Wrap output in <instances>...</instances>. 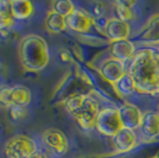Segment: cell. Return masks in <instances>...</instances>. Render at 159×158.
<instances>
[{"mask_svg": "<svg viewBox=\"0 0 159 158\" xmlns=\"http://www.w3.org/2000/svg\"><path fill=\"white\" fill-rule=\"evenodd\" d=\"M0 76L1 77H7L8 76V67L4 62H0Z\"/></svg>", "mask_w": 159, "mask_h": 158, "instance_id": "obj_27", "label": "cell"}, {"mask_svg": "<svg viewBox=\"0 0 159 158\" xmlns=\"http://www.w3.org/2000/svg\"><path fill=\"white\" fill-rule=\"evenodd\" d=\"M75 5L70 0H55L51 2V11L61 14L63 17H68L75 11Z\"/></svg>", "mask_w": 159, "mask_h": 158, "instance_id": "obj_20", "label": "cell"}, {"mask_svg": "<svg viewBox=\"0 0 159 158\" xmlns=\"http://www.w3.org/2000/svg\"><path fill=\"white\" fill-rule=\"evenodd\" d=\"M108 53L112 58H115L126 63L127 61L132 59V57L137 53L135 44L132 40H118V42H111L108 45Z\"/></svg>", "mask_w": 159, "mask_h": 158, "instance_id": "obj_12", "label": "cell"}, {"mask_svg": "<svg viewBox=\"0 0 159 158\" xmlns=\"http://www.w3.org/2000/svg\"><path fill=\"white\" fill-rule=\"evenodd\" d=\"M42 139L43 143L47 145L50 150H52L55 153L63 156L69 150V140L66 136L58 128L50 127L42 132Z\"/></svg>", "mask_w": 159, "mask_h": 158, "instance_id": "obj_9", "label": "cell"}, {"mask_svg": "<svg viewBox=\"0 0 159 158\" xmlns=\"http://www.w3.org/2000/svg\"><path fill=\"white\" fill-rule=\"evenodd\" d=\"M95 128L102 136L113 138L124 128L120 119L119 109L116 107H105L100 109L95 123Z\"/></svg>", "mask_w": 159, "mask_h": 158, "instance_id": "obj_4", "label": "cell"}, {"mask_svg": "<svg viewBox=\"0 0 159 158\" xmlns=\"http://www.w3.org/2000/svg\"><path fill=\"white\" fill-rule=\"evenodd\" d=\"M118 109H119L120 119H121L124 128H128V130H133V131L139 130L144 112H141V109L138 106L126 102L118 107Z\"/></svg>", "mask_w": 159, "mask_h": 158, "instance_id": "obj_11", "label": "cell"}, {"mask_svg": "<svg viewBox=\"0 0 159 158\" xmlns=\"http://www.w3.org/2000/svg\"><path fill=\"white\" fill-rule=\"evenodd\" d=\"M157 112H158V113H159V106H158V111H157Z\"/></svg>", "mask_w": 159, "mask_h": 158, "instance_id": "obj_31", "label": "cell"}, {"mask_svg": "<svg viewBox=\"0 0 159 158\" xmlns=\"http://www.w3.org/2000/svg\"><path fill=\"white\" fill-rule=\"evenodd\" d=\"M133 5H134V2H129V1H115L114 10L116 13V18L127 21V23L134 19Z\"/></svg>", "mask_w": 159, "mask_h": 158, "instance_id": "obj_19", "label": "cell"}, {"mask_svg": "<svg viewBox=\"0 0 159 158\" xmlns=\"http://www.w3.org/2000/svg\"><path fill=\"white\" fill-rule=\"evenodd\" d=\"M151 158H159V156H153V157H151Z\"/></svg>", "mask_w": 159, "mask_h": 158, "instance_id": "obj_29", "label": "cell"}, {"mask_svg": "<svg viewBox=\"0 0 159 158\" xmlns=\"http://www.w3.org/2000/svg\"><path fill=\"white\" fill-rule=\"evenodd\" d=\"M14 18L12 14H0V31L10 30L13 26Z\"/></svg>", "mask_w": 159, "mask_h": 158, "instance_id": "obj_23", "label": "cell"}, {"mask_svg": "<svg viewBox=\"0 0 159 158\" xmlns=\"http://www.w3.org/2000/svg\"><path fill=\"white\" fill-rule=\"evenodd\" d=\"M11 100L12 106L27 107L31 102V91L25 86L16 85L11 87Z\"/></svg>", "mask_w": 159, "mask_h": 158, "instance_id": "obj_17", "label": "cell"}, {"mask_svg": "<svg viewBox=\"0 0 159 158\" xmlns=\"http://www.w3.org/2000/svg\"><path fill=\"white\" fill-rule=\"evenodd\" d=\"M98 72L102 79L113 86L127 74V67L124 62L107 57L98 66Z\"/></svg>", "mask_w": 159, "mask_h": 158, "instance_id": "obj_7", "label": "cell"}, {"mask_svg": "<svg viewBox=\"0 0 159 158\" xmlns=\"http://www.w3.org/2000/svg\"><path fill=\"white\" fill-rule=\"evenodd\" d=\"M64 106L82 130L90 131L95 127L100 108L98 100L92 95L74 94L64 101Z\"/></svg>", "mask_w": 159, "mask_h": 158, "instance_id": "obj_3", "label": "cell"}, {"mask_svg": "<svg viewBox=\"0 0 159 158\" xmlns=\"http://www.w3.org/2000/svg\"><path fill=\"white\" fill-rule=\"evenodd\" d=\"M140 139L144 143H151L159 138V113L146 111L143 113V120L139 127Z\"/></svg>", "mask_w": 159, "mask_h": 158, "instance_id": "obj_8", "label": "cell"}, {"mask_svg": "<svg viewBox=\"0 0 159 158\" xmlns=\"http://www.w3.org/2000/svg\"><path fill=\"white\" fill-rule=\"evenodd\" d=\"M34 152H37L34 140L24 134H16L7 139L4 145L6 158H29Z\"/></svg>", "mask_w": 159, "mask_h": 158, "instance_id": "obj_5", "label": "cell"}, {"mask_svg": "<svg viewBox=\"0 0 159 158\" xmlns=\"http://www.w3.org/2000/svg\"><path fill=\"white\" fill-rule=\"evenodd\" d=\"M139 40L150 48L159 45V13L153 14L148 18L145 26L139 32Z\"/></svg>", "mask_w": 159, "mask_h": 158, "instance_id": "obj_14", "label": "cell"}, {"mask_svg": "<svg viewBox=\"0 0 159 158\" xmlns=\"http://www.w3.org/2000/svg\"><path fill=\"white\" fill-rule=\"evenodd\" d=\"M27 109L26 107H21V106H12L10 108V114H11V118L16 120V121H19L21 119H24L27 115Z\"/></svg>", "mask_w": 159, "mask_h": 158, "instance_id": "obj_22", "label": "cell"}, {"mask_svg": "<svg viewBox=\"0 0 159 158\" xmlns=\"http://www.w3.org/2000/svg\"><path fill=\"white\" fill-rule=\"evenodd\" d=\"M127 74L135 83L137 93L141 95L159 94V51L156 48L139 49L129 59Z\"/></svg>", "mask_w": 159, "mask_h": 158, "instance_id": "obj_1", "label": "cell"}, {"mask_svg": "<svg viewBox=\"0 0 159 158\" xmlns=\"http://www.w3.org/2000/svg\"><path fill=\"white\" fill-rule=\"evenodd\" d=\"M0 14H12L11 13V1L0 0Z\"/></svg>", "mask_w": 159, "mask_h": 158, "instance_id": "obj_26", "label": "cell"}, {"mask_svg": "<svg viewBox=\"0 0 159 158\" xmlns=\"http://www.w3.org/2000/svg\"><path fill=\"white\" fill-rule=\"evenodd\" d=\"M0 106L4 107H12V100H11V87H2L0 88Z\"/></svg>", "mask_w": 159, "mask_h": 158, "instance_id": "obj_21", "label": "cell"}, {"mask_svg": "<svg viewBox=\"0 0 159 158\" xmlns=\"http://www.w3.org/2000/svg\"><path fill=\"white\" fill-rule=\"evenodd\" d=\"M44 26L49 33H61L66 30V17L56 13L53 11H49L44 19Z\"/></svg>", "mask_w": 159, "mask_h": 158, "instance_id": "obj_16", "label": "cell"}, {"mask_svg": "<svg viewBox=\"0 0 159 158\" xmlns=\"http://www.w3.org/2000/svg\"><path fill=\"white\" fill-rule=\"evenodd\" d=\"M11 13L14 20H25L34 13V5L30 0H11Z\"/></svg>", "mask_w": 159, "mask_h": 158, "instance_id": "obj_15", "label": "cell"}, {"mask_svg": "<svg viewBox=\"0 0 159 158\" xmlns=\"http://www.w3.org/2000/svg\"><path fill=\"white\" fill-rule=\"evenodd\" d=\"M148 48H150V46H148ZM156 49H157V50L159 51V45H158V46H156Z\"/></svg>", "mask_w": 159, "mask_h": 158, "instance_id": "obj_30", "label": "cell"}, {"mask_svg": "<svg viewBox=\"0 0 159 158\" xmlns=\"http://www.w3.org/2000/svg\"><path fill=\"white\" fill-rule=\"evenodd\" d=\"M131 25L129 23L124 21L116 17H112L106 20L103 26V35L111 42L128 40L131 36Z\"/></svg>", "mask_w": 159, "mask_h": 158, "instance_id": "obj_10", "label": "cell"}, {"mask_svg": "<svg viewBox=\"0 0 159 158\" xmlns=\"http://www.w3.org/2000/svg\"><path fill=\"white\" fill-rule=\"evenodd\" d=\"M29 158H48L43 152H39V151H37V152H34L33 155H31Z\"/></svg>", "mask_w": 159, "mask_h": 158, "instance_id": "obj_28", "label": "cell"}, {"mask_svg": "<svg viewBox=\"0 0 159 158\" xmlns=\"http://www.w3.org/2000/svg\"><path fill=\"white\" fill-rule=\"evenodd\" d=\"M76 76L79 77L81 81H83L84 83L89 85V86H93V80L90 77V75L82 68H80L79 64H76Z\"/></svg>", "mask_w": 159, "mask_h": 158, "instance_id": "obj_24", "label": "cell"}, {"mask_svg": "<svg viewBox=\"0 0 159 158\" xmlns=\"http://www.w3.org/2000/svg\"><path fill=\"white\" fill-rule=\"evenodd\" d=\"M58 56L63 63H74V55L68 49H60Z\"/></svg>", "mask_w": 159, "mask_h": 158, "instance_id": "obj_25", "label": "cell"}, {"mask_svg": "<svg viewBox=\"0 0 159 158\" xmlns=\"http://www.w3.org/2000/svg\"><path fill=\"white\" fill-rule=\"evenodd\" d=\"M18 57L27 72H42L50 62V50L47 40L39 35L24 36L18 45Z\"/></svg>", "mask_w": 159, "mask_h": 158, "instance_id": "obj_2", "label": "cell"}, {"mask_svg": "<svg viewBox=\"0 0 159 158\" xmlns=\"http://www.w3.org/2000/svg\"><path fill=\"white\" fill-rule=\"evenodd\" d=\"M113 88L119 96H128V95H132L133 93H137L135 83L128 74L121 77L115 85H113Z\"/></svg>", "mask_w": 159, "mask_h": 158, "instance_id": "obj_18", "label": "cell"}, {"mask_svg": "<svg viewBox=\"0 0 159 158\" xmlns=\"http://www.w3.org/2000/svg\"><path fill=\"white\" fill-rule=\"evenodd\" d=\"M114 149L118 153H126L132 151L133 149L138 145V134L133 130L122 128L119 133H116L112 138Z\"/></svg>", "mask_w": 159, "mask_h": 158, "instance_id": "obj_13", "label": "cell"}, {"mask_svg": "<svg viewBox=\"0 0 159 158\" xmlns=\"http://www.w3.org/2000/svg\"><path fill=\"white\" fill-rule=\"evenodd\" d=\"M66 27L77 35L89 32L96 24L93 16L81 7H76L73 13L66 18Z\"/></svg>", "mask_w": 159, "mask_h": 158, "instance_id": "obj_6", "label": "cell"}]
</instances>
